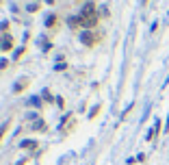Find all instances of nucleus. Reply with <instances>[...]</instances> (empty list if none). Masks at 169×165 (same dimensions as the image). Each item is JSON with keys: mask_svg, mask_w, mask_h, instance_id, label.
Here are the masks:
<instances>
[{"mask_svg": "<svg viewBox=\"0 0 169 165\" xmlns=\"http://www.w3.org/2000/svg\"><path fill=\"white\" fill-rule=\"evenodd\" d=\"M98 24H100V15L95 13V15L83 18V24H80V28H83V31H95V28H98Z\"/></svg>", "mask_w": 169, "mask_h": 165, "instance_id": "nucleus-3", "label": "nucleus"}, {"mask_svg": "<svg viewBox=\"0 0 169 165\" xmlns=\"http://www.w3.org/2000/svg\"><path fill=\"white\" fill-rule=\"evenodd\" d=\"M26 163H28L26 159H20V161H17V163H15V165H26Z\"/></svg>", "mask_w": 169, "mask_h": 165, "instance_id": "nucleus-24", "label": "nucleus"}, {"mask_svg": "<svg viewBox=\"0 0 169 165\" xmlns=\"http://www.w3.org/2000/svg\"><path fill=\"white\" fill-rule=\"evenodd\" d=\"M41 50H43V52H50V50H52V43H50V41H43Z\"/></svg>", "mask_w": 169, "mask_h": 165, "instance_id": "nucleus-22", "label": "nucleus"}, {"mask_svg": "<svg viewBox=\"0 0 169 165\" xmlns=\"http://www.w3.org/2000/svg\"><path fill=\"white\" fill-rule=\"evenodd\" d=\"M9 28H11V22L9 20H2L0 22V33H9Z\"/></svg>", "mask_w": 169, "mask_h": 165, "instance_id": "nucleus-17", "label": "nucleus"}, {"mask_svg": "<svg viewBox=\"0 0 169 165\" xmlns=\"http://www.w3.org/2000/svg\"><path fill=\"white\" fill-rule=\"evenodd\" d=\"M98 13V4L93 2V0H84L83 2V9H80V18H89V15H95Z\"/></svg>", "mask_w": 169, "mask_h": 165, "instance_id": "nucleus-4", "label": "nucleus"}, {"mask_svg": "<svg viewBox=\"0 0 169 165\" xmlns=\"http://www.w3.org/2000/svg\"><path fill=\"white\" fill-rule=\"evenodd\" d=\"M98 113H100V107H95V109H93V111H89V120H93V118H95V115H98Z\"/></svg>", "mask_w": 169, "mask_h": 165, "instance_id": "nucleus-23", "label": "nucleus"}, {"mask_svg": "<svg viewBox=\"0 0 169 165\" xmlns=\"http://www.w3.org/2000/svg\"><path fill=\"white\" fill-rule=\"evenodd\" d=\"M98 15H100V20H102V18H109V15H111V11H109V7H106V4H102V7L98 9Z\"/></svg>", "mask_w": 169, "mask_h": 165, "instance_id": "nucleus-16", "label": "nucleus"}, {"mask_svg": "<svg viewBox=\"0 0 169 165\" xmlns=\"http://www.w3.org/2000/svg\"><path fill=\"white\" fill-rule=\"evenodd\" d=\"M20 150L37 152V150H39V141H37V139H22V141H20Z\"/></svg>", "mask_w": 169, "mask_h": 165, "instance_id": "nucleus-6", "label": "nucleus"}, {"mask_svg": "<svg viewBox=\"0 0 169 165\" xmlns=\"http://www.w3.org/2000/svg\"><path fill=\"white\" fill-rule=\"evenodd\" d=\"M72 115H74L72 111H67V113H63V118H61V124H59V130H61V132L65 130V124L70 122V118H72Z\"/></svg>", "mask_w": 169, "mask_h": 165, "instance_id": "nucleus-14", "label": "nucleus"}, {"mask_svg": "<svg viewBox=\"0 0 169 165\" xmlns=\"http://www.w3.org/2000/svg\"><path fill=\"white\" fill-rule=\"evenodd\" d=\"M26 107H31V109L39 111V109L43 107V100H41V96H31V98L26 100Z\"/></svg>", "mask_w": 169, "mask_h": 165, "instance_id": "nucleus-9", "label": "nucleus"}, {"mask_svg": "<svg viewBox=\"0 0 169 165\" xmlns=\"http://www.w3.org/2000/svg\"><path fill=\"white\" fill-rule=\"evenodd\" d=\"M67 70V61H63V63H54V72H65Z\"/></svg>", "mask_w": 169, "mask_h": 165, "instance_id": "nucleus-18", "label": "nucleus"}, {"mask_svg": "<svg viewBox=\"0 0 169 165\" xmlns=\"http://www.w3.org/2000/svg\"><path fill=\"white\" fill-rule=\"evenodd\" d=\"M15 50V37L11 33H0V52H11Z\"/></svg>", "mask_w": 169, "mask_h": 165, "instance_id": "nucleus-1", "label": "nucleus"}, {"mask_svg": "<svg viewBox=\"0 0 169 165\" xmlns=\"http://www.w3.org/2000/svg\"><path fill=\"white\" fill-rule=\"evenodd\" d=\"M41 100H43V102H48V104H54L56 96H52V93H50V89H41Z\"/></svg>", "mask_w": 169, "mask_h": 165, "instance_id": "nucleus-12", "label": "nucleus"}, {"mask_svg": "<svg viewBox=\"0 0 169 165\" xmlns=\"http://www.w3.org/2000/svg\"><path fill=\"white\" fill-rule=\"evenodd\" d=\"M39 9H41V2L39 0H33V2L26 4V13H37Z\"/></svg>", "mask_w": 169, "mask_h": 165, "instance_id": "nucleus-13", "label": "nucleus"}, {"mask_svg": "<svg viewBox=\"0 0 169 165\" xmlns=\"http://www.w3.org/2000/svg\"><path fill=\"white\" fill-rule=\"evenodd\" d=\"M43 2H46V4H50V7H52V4H56L54 0H43Z\"/></svg>", "mask_w": 169, "mask_h": 165, "instance_id": "nucleus-25", "label": "nucleus"}, {"mask_svg": "<svg viewBox=\"0 0 169 165\" xmlns=\"http://www.w3.org/2000/svg\"><path fill=\"white\" fill-rule=\"evenodd\" d=\"M26 120H31V122H37V120H39V111H31V113H26Z\"/></svg>", "mask_w": 169, "mask_h": 165, "instance_id": "nucleus-20", "label": "nucleus"}, {"mask_svg": "<svg viewBox=\"0 0 169 165\" xmlns=\"http://www.w3.org/2000/svg\"><path fill=\"white\" fill-rule=\"evenodd\" d=\"M0 4H2V0H0Z\"/></svg>", "mask_w": 169, "mask_h": 165, "instance_id": "nucleus-27", "label": "nucleus"}, {"mask_svg": "<svg viewBox=\"0 0 169 165\" xmlns=\"http://www.w3.org/2000/svg\"><path fill=\"white\" fill-rule=\"evenodd\" d=\"M31 130H33V132H46V130H48V124H46V120L39 118L37 122L31 124Z\"/></svg>", "mask_w": 169, "mask_h": 165, "instance_id": "nucleus-10", "label": "nucleus"}, {"mask_svg": "<svg viewBox=\"0 0 169 165\" xmlns=\"http://www.w3.org/2000/svg\"><path fill=\"white\" fill-rule=\"evenodd\" d=\"M65 22H67V26H70L72 31H78L80 24H83V18H80V15H67Z\"/></svg>", "mask_w": 169, "mask_h": 165, "instance_id": "nucleus-8", "label": "nucleus"}, {"mask_svg": "<svg viewBox=\"0 0 169 165\" xmlns=\"http://www.w3.org/2000/svg\"><path fill=\"white\" fill-rule=\"evenodd\" d=\"M76 2H83V0H76Z\"/></svg>", "mask_w": 169, "mask_h": 165, "instance_id": "nucleus-26", "label": "nucleus"}, {"mask_svg": "<svg viewBox=\"0 0 169 165\" xmlns=\"http://www.w3.org/2000/svg\"><path fill=\"white\" fill-rule=\"evenodd\" d=\"M7 68H9V59H4V57H2V59H0V72H2V70H7Z\"/></svg>", "mask_w": 169, "mask_h": 165, "instance_id": "nucleus-21", "label": "nucleus"}, {"mask_svg": "<svg viewBox=\"0 0 169 165\" xmlns=\"http://www.w3.org/2000/svg\"><path fill=\"white\" fill-rule=\"evenodd\" d=\"M24 54H26V43H22V46H17V48L13 50V59H11V61H13V63H17V61H22V57H24Z\"/></svg>", "mask_w": 169, "mask_h": 165, "instance_id": "nucleus-11", "label": "nucleus"}, {"mask_svg": "<svg viewBox=\"0 0 169 165\" xmlns=\"http://www.w3.org/2000/svg\"><path fill=\"white\" fill-rule=\"evenodd\" d=\"M43 26H46V28H50V31H52V28H56V26H59V15H56V13H48V15H46V20H43Z\"/></svg>", "mask_w": 169, "mask_h": 165, "instance_id": "nucleus-7", "label": "nucleus"}, {"mask_svg": "<svg viewBox=\"0 0 169 165\" xmlns=\"http://www.w3.org/2000/svg\"><path fill=\"white\" fill-rule=\"evenodd\" d=\"M80 43H83L84 48H93L95 43H98V35H95V31H80Z\"/></svg>", "mask_w": 169, "mask_h": 165, "instance_id": "nucleus-2", "label": "nucleus"}, {"mask_svg": "<svg viewBox=\"0 0 169 165\" xmlns=\"http://www.w3.org/2000/svg\"><path fill=\"white\" fill-rule=\"evenodd\" d=\"M54 104H56V109H65V98H63V96H56Z\"/></svg>", "mask_w": 169, "mask_h": 165, "instance_id": "nucleus-19", "label": "nucleus"}, {"mask_svg": "<svg viewBox=\"0 0 169 165\" xmlns=\"http://www.w3.org/2000/svg\"><path fill=\"white\" fill-rule=\"evenodd\" d=\"M9 126H11V122L7 120V122H2L0 124V143H2V139H4V135L9 132Z\"/></svg>", "mask_w": 169, "mask_h": 165, "instance_id": "nucleus-15", "label": "nucleus"}, {"mask_svg": "<svg viewBox=\"0 0 169 165\" xmlns=\"http://www.w3.org/2000/svg\"><path fill=\"white\" fill-rule=\"evenodd\" d=\"M28 85H31V78H28V76H20L17 81L13 82V89H11V91H13V93H22V91L28 89Z\"/></svg>", "mask_w": 169, "mask_h": 165, "instance_id": "nucleus-5", "label": "nucleus"}]
</instances>
